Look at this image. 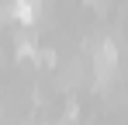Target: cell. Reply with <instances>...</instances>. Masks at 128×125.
I'll use <instances>...</instances> for the list:
<instances>
[{
	"instance_id": "obj_3",
	"label": "cell",
	"mask_w": 128,
	"mask_h": 125,
	"mask_svg": "<svg viewBox=\"0 0 128 125\" xmlns=\"http://www.w3.org/2000/svg\"><path fill=\"white\" fill-rule=\"evenodd\" d=\"M38 52H42V49L35 45V35H28V31L18 35V56H24V59H38Z\"/></svg>"
},
{
	"instance_id": "obj_4",
	"label": "cell",
	"mask_w": 128,
	"mask_h": 125,
	"mask_svg": "<svg viewBox=\"0 0 128 125\" xmlns=\"http://www.w3.org/2000/svg\"><path fill=\"white\" fill-rule=\"evenodd\" d=\"M38 62H45V66H56V52H52V49H42V52H38Z\"/></svg>"
},
{
	"instance_id": "obj_5",
	"label": "cell",
	"mask_w": 128,
	"mask_h": 125,
	"mask_svg": "<svg viewBox=\"0 0 128 125\" xmlns=\"http://www.w3.org/2000/svg\"><path fill=\"white\" fill-rule=\"evenodd\" d=\"M76 115H80V108L69 101V108H66V118H62V122H66V125H69V122H76Z\"/></svg>"
},
{
	"instance_id": "obj_1",
	"label": "cell",
	"mask_w": 128,
	"mask_h": 125,
	"mask_svg": "<svg viewBox=\"0 0 128 125\" xmlns=\"http://www.w3.org/2000/svg\"><path fill=\"white\" fill-rule=\"evenodd\" d=\"M114 70H118V45L111 38H104L94 49V83L97 87H107L111 77H114Z\"/></svg>"
},
{
	"instance_id": "obj_6",
	"label": "cell",
	"mask_w": 128,
	"mask_h": 125,
	"mask_svg": "<svg viewBox=\"0 0 128 125\" xmlns=\"http://www.w3.org/2000/svg\"><path fill=\"white\" fill-rule=\"evenodd\" d=\"M86 4H100V0H86Z\"/></svg>"
},
{
	"instance_id": "obj_2",
	"label": "cell",
	"mask_w": 128,
	"mask_h": 125,
	"mask_svg": "<svg viewBox=\"0 0 128 125\" xmlns=\"http://www.w3.org/2000/svg\"><path fill=\"white\" fill-rule=\"evenodd\" d=\"M4 14H7V18H18L21 24H31L35 14H38V0H7Z\"/></svg>"
}]
</instances>
